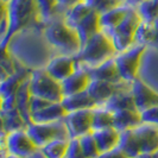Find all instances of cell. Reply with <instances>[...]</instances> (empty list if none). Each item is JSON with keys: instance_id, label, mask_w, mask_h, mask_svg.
<instances>
[{"instance_id": "obj_38", "label": "cell", "mask_w": 158, "mask_h": 158, "mask_svg": "<svg viewBox=\"0 0 158 158\" xmlns=\"http://www.w3.org/2000/svg\"><path fill=\"white\" fill-rule=\"evenodd\" d=\"M85 0H57V15L63 16L64 12L70 7L77 5L79 2H82Z\"/></svg>"}, {"instance_id": "obj_44", "label": "cell", "mask_w": 158, "mask_h": 158, "mask_svg": "<svg viewBox=\"0 0 158 158\" xmlns=\"http://www.w3.org/2000/svg\"><path fill=\"white\" fill-rule=\"evenodd\" d=\"M5 158H18V157H16V156H11V155H8L7 157H5Z\"/></svg>"}, {"instance_id": "obj_29", "label": "cell", "mask_w": 158, "mask_h": 158, "mask_svg": "<svg viewBox=\"0 0 158 158\" xmlns=\"http://www.w3.org/2000/svg\"><path fill=\"white\" fill-rule=\"evenodd\" d=\"M113 120L114 113L105 106H96L93 108V131L113 127Z\"/></svg>"}, {"instance_id": "obj_43", "label": "cell", "mask_w": 158, "mask_h": 158, "mask_svg": "<svg viewBox=\"0 0 158 158\" xmlns=\"http://www.w3.org/2000/svg\"><path fill=\"white\" fill-rule=\"evenodd\" d=\"M10 1H11V0H1V2H2V4H8Z\"/></svg>"}, {"instance_id": "obj_20", "label": "cell", "mask_w": 158, "mask_h": 158, "mask_svg": "<svg viewBox=\"0 0 158 158\" xmlns=\"http://www.w3.org/2000/svg\"><path fill=\"white\" fill-rule=\"evenodd\" d=\"M67 111L62 102H51L43 110L35 112L31 114V123L36 124H47L62 120L65 117Z\"/></svg>"}, {"instance_id": "obj_23", "label": "cell", "mask_w": 158, "mask_h": 158, "mask_svg": "<svg viewBox=\"0 0 158 158\" xmlns=\"http://www.w3.org/2000/svg\"><path fill=\"white\" fill-rule=\"evenodd\" d=\"M62 105L64 106L67 112L92 110L98 106L87 90L77 93V94L69 95V96H64V99L62 100Z\"/></svg>"}, {"instance_id": "obj_11", "label": "cell", "mask_w": 158, "mask_h": 158, "mask_svg": "<svg viewBox=\"0 0 158 158\" xmlns=\"http://www.w3.org/2000/svg\"><path fill=\"white\" fill-rule=\"evenodd\" d=\"M131 89H132V82H127V81L108 82V81L92 80L87 88V92L98 106H102L115 94Z\"/></svg>"}, {"instance_id": "obj_32", "label": "cell", "mask_w": 158, "mask_h": 158, "mask_svg": "<svg viewBox=\"0 0 158 158\" xmlns=\"http://www.w3.org/2000/svg\"><path fill=\"white\" fill-rule=\"evenodd\" d=\"M17 70H18V62L6 49H4L1 58V82L12 76L13 74H16Z\"/></svg>"}, {"instance_id": "obj_8", "label": "cell", "mask_w": 158, "mask_h": 158, "mask_svg": "<svg viewBox=\"0 0 158 158\" xmlns=\"http://www.w3.org/2000/svg\"><path fill=\"white\" fill-rule=\"evenodd\" d=\"M142 20V17L138 13L137 8L132 7L124 20L118 25V27L110 35L117 52H123L135 44V32Z\"/></svg>"}, {"instance_id": "obj_4", "label": "cell", "mask_w": 158, "mask_h": 158, "mask_svg": "<svg viewBox=\"0 0 158 158\" xmlns=\"http://www.w3.org/2000/svg\"><path fill=\"white\" fill-rule=\"evenodd\" d=\"M117 54L118 52L113 45L111 37L105 32L99 31L81 48L75 60L80 67L94 68L113 58Z\"/></svg>"}, {"instance_id": "obj_15", "label": "cell", "mask_w": 158, "mask_h": 158, "mask_svg": "<svg viewBox=\"0 0 158 158\" xmlns=\"http://www.w3.org/2000/svg\"><path fill=\"white\" fill-rule=\"evenodd\" d=\"M133 6H130L127 4H120L115 7L111 8L103 13H100V29L101 31L105 32L106 35H111L114 31L118 25L124 18L127 16V13L131 11Z\"/></svg>"}, {"instance_id": "obj_3", "label": "cell", "mask_w": 158, "mask_h": 158, "mask_svg": "<svg viewBox=\"0 0 158 158\" xmlns=\"http://www.w3.org/2000/svg\"><path fill=\"white\" fill-rule=\"evenodd\" d=\"M119 148L130 158H138L156 152L158 150V126L142 123L121 132Z\"/></svg>"}, {"instance_id": "obj_6", "label": "cell", "mask_w": 158, "mask_h": 158, "mask_svg": "<svg viewBox=\"0 0 158 158\" xmlns=\"http://www.w3.org/2000/svg\"><path fill=\"white\" fill-rule=\"evenodd\" d=\"M30 89L33 96H38L51 102H62L64 99L62 83L51 77L45 69L31 70Z\"/></svg>"}, {"instance_id": "obj_33", "label": "cell", "mask_w": 158, "mask_h": 158, "mask_svg": "<svg viewBox=\"0 0 158 158\" xmlns=\"http://www.w3.org/2000/svg\"><path fill=\"white\" fill-rule=\"evenodd\" d=\"M79 139L80 144H81V148H82V151H83L86 158H96L100 155L99 148H98L96 142H95L94 137H93L92 133H88V135H83V137H81Z\"/></svg>"}, {"instance_id": "obj_40", "label": "cell", "mask_w": 158, "mask_h": 158, "mask_svg": "<svg viewBox=\"0 0 158 158\" xmlns=\"http://www.w3.org/2000/svg\"><path fill=\"white\" fill-rule=\"evenodd\" d=\"M96 158H130L120 148H115L111 151L100 153Z\"/></svg>"}, {"instance_id": "obj_27", "label": "cell", "mask_w": 158, "mask_h": 158, "mask_svg": "<svg viewBox=\"0 0 158 158\" xmlns=\"http://www.w3.org/2000/svg\"><path fill=\"white\" fill-rule=\"evenodd\" d=\"M156 24L155 22H145L142 20L140 25L138 26L135 36V44H142L145 47H152L155 38H156Z\"/></svg>"}, {"instance_id": "obj_26", "label": "cell", "mask_w": 158, "mask_h": 158, "mask_svg": "<svg viewBox=\"0 0 158 158\" xmlns=\"http://www.w3.org/2000/svg\"><path fill=\"white\" fill-rule=\"evenodd\" d=\"M92 11H93L92 6L86 1H82V2H79L77 5L70 7L69 10H67L63 15V19L69 26L75 29L80 24V22L85 19Z\"/></svg>"}, {"instance_id": "obj_31", "label": "cell", "mask_w": 158, "mask_h": 158, "mask_svg": "<svg viewBox=\"0 0 158 158\" xmlns=\"http://www.w3.org/2000/svg\"><path fill=\"white\" fill-rule=\"evenodd\" d=\"M135 8L145 22H155L158 19V0H144Z\"/></svg>"}, {"instance_id": "obj_41", "label": "cell", "mask_w": 158, "mask_h": 158, "mask_svg": "<svg viewBox=\"0 0 158 158\" xmlns=\"http://www.w3.org/2000/svg\"><path fill=\"white\" fill-rule=\"evenodd\" d=\"M138 158H158V150L156 152H153V153H149V155H143L140 157Z\"/></svg>"}, {"instance_id": "obj_10", "label": "cell", "mask_w": 158, "mask_h": 158, "mask_svg": "<svg viewBox=\"0 0 158 158\" xmlns=\"http://www.w3.org/2000/svg\"><path fill=\"white\" fill-rule=\"evenodd\" d=\"M1 139L6 144L8 155L18 158H29L40 150L29 135L26 128L17 130L10 133L1 132Z\"/></svg>"}, {"instance_id": "obj_9", "label": "cell", "mask_w": 158, "mask_h": 158, "mask_svg": "<svg viewBox=\"0 0 158 158\" xmlns=\"http://www.w3.org/2000/svg\"><path fill=\"white\" fill-rule=\"evenodd\" d=\"M26 131L38 149L55 139H70L63 119L47 124L30 123L26 127Z\"/></svg>"}, {"instance_id": "obj_35", "label": "cell", "mask_w": 158, "mask_h": 158, "mask_svg": "<svg viewBox=\"0 0 158 158\" xmlns=\"http://www.w3.org/2000/svg\"><path fill=\"white\" fill-rule=\"evenodd\" d=\"M10 32V17H8V11H7V5L1 2V44L6 40Z\"/></svg>"}, {"instance_id": "obj_22", "label": "cell", "mask_w": 158, "mask_h": 158, "mask_svg": "<svg viewBox=\"0 0 158 158\" xmlns=\"http://www.w3.org/2000/svg\"><path fill=\"white\" fill-rule=\"evenodd\" d=\"M31 74V73H30ZM31 89H30V76L20 85L16 94V107L20 112L27 125L31 123V112H30V102H31Z\"/></svg>"}, {"instance_id": "obj_16", "label": "cell", "mask_w": 158, "mask_h": 158, "mask_svg": "<svg viewBox=\"0 0 158 158\" xmlns=\"http://www.w3.org/2000/svg\"><path fill=\"white\" fill-rule=\"evenodd\" d=\"M77 64V63H76ZM80 67V65H77ZM83 68L89 74V76L92 80H99V81H108V82H120L124 80L120 77V74L117 68V64L114 61V57L103 62V63L96 65L94 68H85V67H80Z\"/></svg>"}, {"instance_id": "obj_18", "label": "cell", "mask_w": 158, "mask_h": 158, "mask_svg": "<svg viewBox=\"0 0 158 158\" xmlns=\"http://www.w3.org/2000/svg\"><path fill=\"white\" fill-rule=\"evenodd\" d=\"M92 135L94 137L96 145L99 148L100 153L111 151L115 148H119L120 139H121V132L114 127H107L102 130L93 131Z\"/></svg>"}, {"instance_id": "obj_24", "label": "cell", "mask_w": 158, "mask_h": 158, "mask_svg": "<svg viewBox=\"0 0 158 158\" xmlns=\"http://www.w3.org/2000/svg\"><path fill=\"white\" fill-rule=\"evenodd\" d=\"M27 123L17 108L1 111V132L10 133L17 130L26 128Z\"/></svg>"}, {"instance_id": "obj_42", "label": "cell", "mask_w": 158, "mask_h": 158, "mask_svg": "<svg viewBox=\"0 0 158 158\" xmlns=\"http://www.w3.org/2000/svg\"><path fill=\"white\" fill-rule=\"evenodd\" d=\"M114 1H117L118 4H125L127 0H114Z\"/></svg>"}, {"instance_id": "obj_2", "label": "cell", "mask_w": 158, "mask_h": 158, "mask_svg": "<svg viewBox=\"0 0 158 158\" xmlns=\"http://www.w3.org/2000/svg\"><path fill=\"white\" fill-rule=\"evenodd\" d=\"M44 36L55 56L76 57L81 50V42L76 30L64 22L63 16H56L44 26Z\"/></svg>"}, {"instance_id": "obj_39", "label": "cell", "mask_w": 158, "mask_h": 158, "mask_svg": "<svg viewBox=\"0 0 158 158\" xmlns=\"http://www.w3.org/2000/svg\"><path fill=\"white\" fill-rule=\"evenodd\" d=\"M142 119L143 123H149L158 126V107L151 108L149 111L142 113Z\"/></svg>"}, {"instance_id": "obj_19", "label": "cell", "mask_w": 158, "mask_h": 158, "mask_svg": "<svg viewBox=\"0 0 158 158\" xmlns=\"http://www.w3.org/2000/svg\"><path fill=\"white\" fill-rule=\"evenodd\" d=\"M76 33L79 36L80 42H81V48L83 47L88 40H90L94 35H96L100 29V13L93 10L85 19H82L80 24L75 27Z\"/></svg>"}, {"instance_id": "obj_25", "label": "cell", "mask_w": 158, "mask_h": 158, "mask_svg": "<svg viewBox=\"0 0 158 158\" xmlns=\"http://www.w3.org/2000/svg\"><path fill=\"white\" fill-rule=\"evenodd\" d=\"M131 90H124V92H120L118 94H115L102 106L111 110L113 113L118 111H124V110H137Z\"/></svg>"}, {"instance_id": "obj_17", "label": "cell", "mask_w": 158, "mask_h": 158, "mask_svg": "<svg viewBox=\"0 0 158 158\" xmlns=\"http://www.w3.org/2000/svg\"><path fill=\"white\" fill-rule=\"evenodd\" d=\"M90 81H92V77L89 76L87 71L83 68L77 67L76 71L62 82L64 96H69V95L77 94V93L87 90Z\"/></svg>"}, {"instance_id": "obj_5", "label": "cell", "mask_w": 158, "mask_h": 158, "mask_svg": "<svg viewBox=\"0 0 158 158\" xmlns=\"http://www.w3.org/2000/svg\"><path fill=\"white\" fill-rule=\"evenodd\" d=\"M6 5L10 17V32L6 40L1 44V49L5 48L10 38L17 32L30 26L43 24L40 22L36 0H11Z\"/></svg>"}, {"instance_id": "obj_36", "label": "cell", "mask_w": 158, "mask_h": 158, "mask_svg": "<svg viewBox=\"0 0 158 158\" xmlns=\"http://www.w3.org/2000/svg\"><path fill=\"white\" fill-rule=\"evenodd\" d=\"M65 158H86L80 144V139H69Z\"/></svg>"}, {"instance_id": "obj_37", "label": "cell", "mask_w": 158, "mask_h": 158, "mask_svg": "<svg viewBox=\"0 0 158 158\" xmlns=\"http://www.w3.org/2000/svg\"><path fill=\"white\" fill-rule=\"evenodd\" d=\"M50 103H51V101H49V100H45V99H42V98L32 95L31 102H30V112H31V114L35 113V112H38L40 110H43L44 107L49 106Z\"/></svg>"}, {"instance_id": "obj_21", "label": "cell", "mask_w": 158, "mask_h": 158, "mask_svg": "<svg viewBox=\"0 0 158 158\" xmlns=\"http://www.w3.org/2000/svg\"><path fill=\"white\" fill-rule=\"evenodd\" d=\"M142 123V113L137 110H124V111L114 112L113 127L120 132L133 128Z\"/></svg>"}, {"instance_id": "obj_13", "label": "cell", "mask_w": 158, "mask_h": 158, "mask_svg": "<svg viewBox=\"0 0 158 158\" xmlns=\"http://www.w3.org/2000/svg\"><path fill=\"white\" fill-rule=\"evenodd\" d=\"M132 95L135 108L140 113L158 107V92L150 87L143 80L137 79L132 82Z\"/></svg>"}, {"instance_id": "obj_30", "label": "cell", "mask_w": 158, "mask_h": 158, "mask_svg": "<svg viewBox=\"0 0 158 158\" xmlns=\"http://www.w3.org/2000/svg\"><path fill=\"white\" fill-rule=\"evenodd\" d=\"M40 22L47 24L57 15V0H36Z\"/></svg>"}, {"instance_id": "obj_14", "label": "cell", "mask_w": 158, "mask_h": 158, "mask_svg": "<svg viewBox=\"0 0 158 158\" xmlns=\"http://www.w3.org/2000/svg\"><path fill=\"white\" fill-rule=\"evenodd\" d=\"M47 73L58 82H63L77 69L75 57L70 56H55L44 68Z\"/></svg>"}, {"instance_id": "obj_7", "label": "cell", "mask_w": 158, "mask_h": 158, "mask_svg": "<svg viewBox=\"0 0 158 158\" xmlns=\"http://www.w3.org/2000/svg\"><path fill=\"white\" fill-rule=\"evenodd\" d=\"M148 50V47L142 44H133L130 49L123 52H118L114 56V61L120 74V77L127 81L133 82L139 79V69L142 64L143 55Z\"/></svg>"}, {"instance_id": "obj_1", "label": "cell", "mask_w": 158, "mask_h": 158, "mask_svg": "<svg viewBox=\"0 0 158 158\" xmlns=\"http://www.w3.org/2000/svg\"><path fill=\"white\" fill-rule=\"evenodd\" d=\"M44 26L45 24H40L23 29L13 35L4 48L29 70L44 69L55 57L44 36Z\"/></svg>"}, {"instance_id": "obj_28", "label": "cell", "mask_w": 158, "mask_h": 158, "mask_svg": "<svg viewBox=\"0 0 158 158\" xmlns=\"http://www.w3.org/2000/svg\"><path fill=\"white\" fill-rule=\"evenodd\" d=\"M69 139H55L40 148V152L45 158H65Z\"/></svg>"}, {"instance_id": "obj_34", "label": "cell", "mask_w": 158, "mask_h": 158, "mask_svg": "<svg viewBox=\"0 0 158 158\" xmlns=\"http://www.w3.org/2000/svg\"><path fill=\"white\" fill-rule=\"evenodd\" d=\"M85 1L88 2L92 6V8L99 13H103V12L120 5L114 0H85Z\"/></svg>"}, {"instance_id": "obj_12", "label": "cell", "mask_w": 158, "mask_h": 158, "mask_svg": "<svg viewBox=\"0 0 158 158\" xmlns=\"http://www.w3.org/2000/svg\"><path fill=\"white\" fill-rule=\"evenodd\" d=\"M63 121L70 139H79L93 131V108L67 112Z\"/></svg>"}]
</instances>
